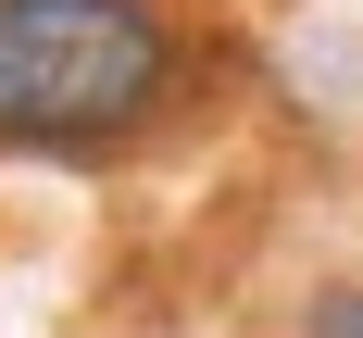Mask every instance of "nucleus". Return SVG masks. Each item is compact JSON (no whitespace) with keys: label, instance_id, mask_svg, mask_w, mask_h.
<instances>
[{"label":"nucleus","instance_id":"f257e3e1","mask_svg":"<svg viewBox=\"0 0 363 338\" xmlns=\"http://www.w3.org/2000/svg\"><path fill=\"white\" fill-rule=\"evenodd\" d=\"M188 88L163 0H0V150H125Z\"/></svg>","mask_w":363,"mask_h":338},{"label":"nucleus","instance_id":"f03ea898","mask_svg":"<svg viewBox=\"0 0 363 338\" xmlns=\"http://www.w3.org/2000/svg\"><path fill=\"white\" fill-rule=\"evenodd\" d=\"M301 338H363V288H313V313H301Z\"/></svg>","mask_w":363,"mask_h":338}]
</instances>
